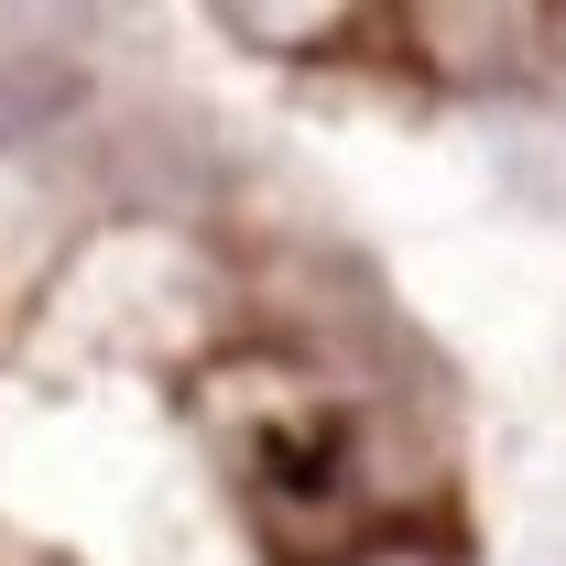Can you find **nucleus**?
<instances>
[{"label": "nucleus", "mask_w": 566, "mask_h": 566, "mask_svg": "<svg viewBox=\"0 0 566 566\" xmlns=\"http://www.w3.org/2000/svg\"><path fill=\"white\" fill-rule=\"evenodd\" d=\"M392 33H403V55H415L436 87H469V98H491V87H534L545 66H566V11H491V0H415V11H392Z\"/></svg>", "instance_id": "f257e3e1"}, {"label": "nucleus", "mask_w": 566, "mask_h": 566, "mask_svg": "<svg viewBox=\"0 0 566 566\" xmlns=\"http://www.w3.org/2000/svg\"><path fill=\"white\" fill-rule=\"evenodd\" d=\"M98 132V76L76 44H0V164L66 153Z\"/></svg>", "instance_id": "f03ea898"}, {"label": "nucleus", "mask_w": 566, "mask_h": 566, "mask_svg": "<svg viewBox=\"0 0 566 566\" xmlns=\"http://www.w3.org/2000/svg\"><path fill=\"white\" fill-rule=\"evenodd\" d=\"M316 566H458V545H447V523H370L349 545H327Z\"/></svg>", "instance_id": "7ed1b4c3"}]
</instances>
